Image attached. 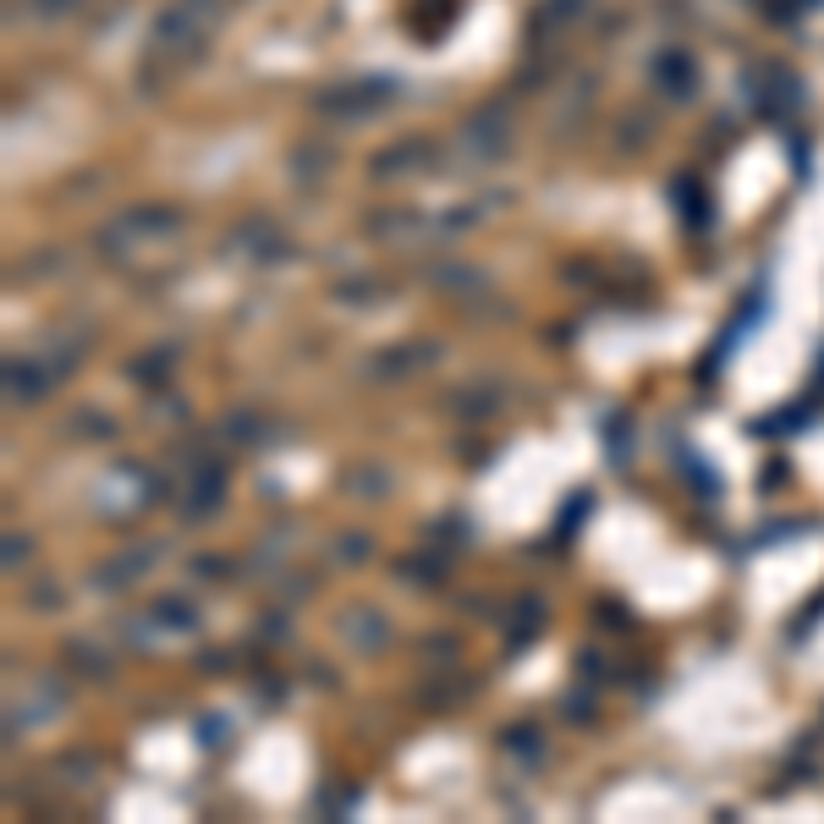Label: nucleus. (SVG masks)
I'll return each mask as SVG.
<instances>
[{
	"label": "nucleus",
	"mask_w": 824,
	"mask_h": 824,
	"mask_svg": "<svg viewBox=\"0 0 824 824\" xmlns=\"http://www.w3.org/2000/svg\"><path fill=\"white\" fill-rule=\"evenodd\" d=\"M66 6H77V0H39V11H50V17H55V11H66Z\"/></svg>",
	"instance_id": "nucleus-1"
}]
</instances>
